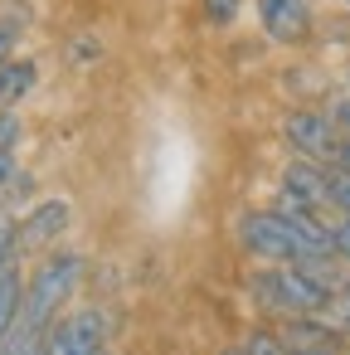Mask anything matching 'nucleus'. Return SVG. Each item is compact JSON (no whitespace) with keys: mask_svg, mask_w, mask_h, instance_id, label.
Listing matches in <instances>:
<instances>
[{"mask_svg":"<svg viewBox=\"0 0 350 355\" xmlns=\"http://www.w3.org/2000/svg\"><path fill=\"white\" fill-rule=\"evenodd\" d=\"M331 292H335L331 272L297 268V263H272V268H258L248 277V297L263 311H272L277 321H287V316H321Z\"/></svg>","mask_w":350,"mask_h":355,"instance_id":"nucleus-1","label":"nucleus"},{"mask_svg":"<svg viewBox=\"0 0 350 355\" xmlns=\"http://www.w3.org/2000/svg\"><path fill=\"white\" fill-rule=\"evenodd\" d=\"M78 282H83V253H73V248H49V253L35 263L30 282H25L20 321L35 326V331H49V326L64 316L69 297L78 292Z\"/></svg>","mask_w":350,"mask_h":355,"instance_id":"nucleus-2","label":"nucleus"},{"mask_svg":"<svg viewBox=\"0 0 350 355\" xmlns=\"http://www.w3.org/2000/svg\"><path fill=\"white\" fill-rule=\"evenodd\" d=\"M282 141H287L292 156H301V161L335 166L345 137L335 132V122L326 117V107H292V112L282 117Z\"/></svg>","mask_w":350,"mask_h":355,"instance_id":"nucleus-3","label":"nucleus"},{"mask_svg":"<svg viewBox=\"0 0 350 355\" xmlns=\"http://www.w3.org/2000/svg\"><path fill=\"white\" fill-rule=\"evenodd\" d=\"M44 355H107V316L98 306L64 311L44 331Z\"/></svg>","mask_w":350,"mask_h":355,"instance_id":"nucleus-4","label":"nucleus"},{"mask_svg":"<svg viewBox=\"0 0 350 355\" xmlns=\"http://www.w3.org/2000/svg\"><path fill=\"white\" fill-rule=\"evenodd\" d=\"M253 10H258V25L272 44L282 49H297L311 40L316 30V10H311V0H253Z\"/></svg>","mask_w":350,"mask_h":355,"instance_id":"nucleus-5","label":"nucleus"},{"mask_svg":"<svg viewBox=\"0 0 350 355\" xmlns=\"http://www.w3.org/2000/svg\"><path fill=\"white\" fill-rule=\"evenodd\" d=\"M287 345V355H345V336H335L321 316H287L272 326Z\"/></svg>","mask_w":350,"mask_h":355,"instance_id":"nucleus-6","label":"nucleus"},{"mask_svg":"<svg viewBox=\"0 0 350 355\" xmlns=\"http://www.w3.org/2000/svg\"><path fill=\"white\" fill-rule=\"evenodd\" d=\"M282 195H292L297 205H306V209L326 214V209H331V166L292 156V161H287V171H282Z\"/></svg>","mask_w":350,"mask_h":355,"instance_id":"nucleus-7","label":"nucleus"},{"mask_svg":"<svg viewBox=\"0 0 350 355\" xmlns=\"http://www.w3.org/2000/svg\"><path fill=\"white\" fill-rule=\"evenodd\" d=\"M20 224V248H49L69 224H73V205L69 200H40L25 219H15Z\"/></svg>","mask_w":350,"mask_h":355,"instance_id":"nucleus-8","label":"nucleus"},{"mask_svg":"<svg viewBox=\"0 0 350 355\" xmlns=\"http://www.w3.org/2000/svg\"><path fill=\"white\" fill-rule=\"evenodd\" d=\"M35 83H40V64H35V59H10V64H0V112H10Z\"/></svg>","mask_w":350,"mask_h":355,"instance_id":"nucleus-9","label":"nucleus"},{"mask_svg":"<svg viewBox=\"0 0 350 355\" xmlns=\"http://www.w3.org/2000/svg\"><path fill=\"white\" fill-rule=\"evenodd\" d=\"M20 302H25V282H20L15 263H10V268H0V340H6L10 326L20 321Z\"/></svg>","mask_w":350,"mask_h":355,"instance_id":"nucleus-10","label":"nucleus"},{"mask_svg":"<svg viewBox=\"0 0 350 355\" xmlns=\"http://www.w3.org/2000/svg\"><path fill=\"white\" fill-rule=\"evenodd\" d=\"M0 355H44V331H35V326L15 321V326H10V336L0 340Z\"/></svg>","mask_w":350,"mask_h":355,"instance_id":"nucleus-11","label":"nucleus"},{"mask_svg":"<svg viewBox=\"0 0 350 355\" xmlns=\"http://www.w3.org/2000/svg\"><path fill=\"white\" fill-rule=\"evenodd\" d=\"M321 321H326L335 336L350 340V287H335V292H331V302L321 306Z\"/></svg>","mask_w":350,"mask_h":355,"instance_id":"nucleus-12","label":"nucleus"},{"mask_svg":"<svg viewBox=\"0 0 350 355\" xmlns=\"http://www.w3.org/2000/svg\"><path fill=\"white\" fill-rule=\"evenodd\" d=\"M238 355H287V345H282V336H277V331L258 326V331H248V340H243V350H238Z\"/></svg>","mask_w":350,"mask_h":355,"instance_id":"nucleus-13","label":"nucleus"},{"mask_svg":"<svg viewBox=\"0 0 350 355\" xmlns=\"http://www.w3.org/2000/svg\"><path fill=\"white\" fill-rule=\"evenodd\" d=\"M15 253H20V224L0 214V268H10Z\"/></svg>","mask_w":350,"mask_h":355,"instance_id":"nucleus-14","label":"nucleus"},{"mask_svg":"<svg viewBox=\"0 0 350 355\" xmlns=\"http://www.w3.org/2000/svg\"><path fill=\"white\" fill-rule=\"evenodd\" d=\"M238 6H243V0H204V20L209 25H229L238 15Z\"/></svg>","mask_w":350,"mask_h":355,"instance_id":"nucleus-15","label":"nucleus"},{"mask_svg":"<svg viewBox=\"0 0 350 355\" xmlns=\"http://www.w3.org/2000/svg\"><path fill=\"white\" fill-rule=\"evenodd\" d=\"M326 117L335 122V132L350 141V93H340V98H331V107H326Z\"/></svg>","mask_w":350,"mask_h":355,"instance_id":"nucleus-16","label":"nucleus"},{"mask_svg":"<svg viewBox=\"0 0 350 355\" xmlns=\"http://www.w3.org/2000/svg\"><path fill=\"white\" fill-rule=\"evenodd\" d=\"M331 234H335V253H340V263L350 268V214H335V219H331Z\"/></svg>","mask_w":350,"mask_h":355,"instance_id":"nucleus-17","label":"nucleus"},{"mask_svg":"<svg viewBox=\"0 0 350 355\" xmlns=\"http://www.w3.org/2000/svg\"><path fill=\"white\" fill-rule=\"evenodd\" d=\"M20 141V117L15 112H0V151H10Z\"/></svg>","mask_w":350,"mask_h":355,"instance_id":"nucleus-18","label":"nucleus"},{"mask_svg":"<svg viewBox=\"0 0 350 355\" xmlns=\"http://www.w3.org/2000/svg\"><path fill=\"white\" fill-rule=\"evenodd\" d=\"M15 40H20V30H15L10 20H0V64H10V49H15Z\"/></svg>","mask_w":350,"mask_h":355,"instance_id":"nucleus-19","label":"nucleus"},{"mask_svg":"<svg viewBox=\"0 0 350 355\" xmlns=\"http://www.w3.org/2000/svg\"><path fill=\"white\" fill-rule=\"evenodd\" d=\"M10 180H20V171H15V151H0V190H10Z\"/></svg>","mask_w":350,"mask_h":355,"instance_id":"nucleus-20","label":"nucleus"},{"mask_svg":"<svg viewBox=\"0 0 350 355\" xmlns=\"http://www.w3.org/2000/svg\"><path fill=\"white\" fill-rule=\"evenodd\" d=\"M335 6H350V0H335Z\"/></svg>","mask_w":350,"mask_h":355,"instance_id":"nucleus-21","label":"nucleus"}]
</instances>
